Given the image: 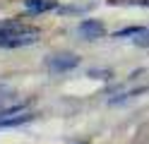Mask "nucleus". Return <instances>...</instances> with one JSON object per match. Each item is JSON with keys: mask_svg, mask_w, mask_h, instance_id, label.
I'll return each instance as SVG.
<instances>
[{"mask_svg": "<svg viewBox=\"0 0 149 144\" xmlns=\"http://www.w3.org/2000/svg\"><path fill=\"white\" fill-rule=\"evenodd\" d=\"M77 65H79V55H74V53H58V55H51L48 58V70L55 72V74L74 70Z\"/></svg>", "mask_w": 149, "mask_h": 144, "instance_id": "obj_1", "label": "nucleus"}, {"mask_svg": "<svg viewBox=\"0 0 149 144\" xmlns=\"http://www.w3.org/2000/svg\"><path fill=\"white\" fill-rule=\"evenodd\" d=\"M39 38V31L36 29H24V31L15 34V36H7V38H0V48H17V46H29Z\"/></svg>", "mask_w": 149, "mask_h": 144, "instance_id": "obj_2", "label": "nucleus"}, {"mask_svg": "<svg viewBox=\"0 0 149 144\" xmlns=\"http://www.w3.org/2000/svg\"><path fill=\"white\" fill-rule=\"evenodd\" d=\"M77 34L82 38H89V41H96V38L106 36V26L99 22V19H84L79 26H77Z\"/></svg>", "mask_w": 149, "mask_h": 144, "instance_id": "obj_3", "label": "nucleus"}, {"mask_svg": "<svg viewBox=\"0 0 149 144\" xmlns=\"http://www.w3.org/2000/svg\"><path fill=\"white\" fill-rule=\"evenodd\" d=\"M31 120V113H17V115H10V118H0V127H17V125H24V122H29Z\"/></svg>", "mask_w": 149, "mask_h": 144, "instance_id": "obj_4", "label": "nucleus"}, {"mask_svg": "<svg viewBox=\"0 0 149 144\" xmlns=\"http://www.w3.org/2000/svg\"><path fill=\"white\" fill-rule=\"evenodd\" d=\"M24 5L29 12H46V10H53L58 5V0H24Z\"/></svg>", "mask_w": 149, "mask_h": 144, "instance_id": "obj_5", "label": "nucleus"}, {"mask_svg": "<svg viewBox=\"0 0 149 144\" xmlns=\"http://www.w3.org/2000/svg\"><path fill=\"white\" fill-rule=\"evenodd\" d=\"M142 31H147V29H142V26H127V29H120V31H116V38H125V36H139Z\"/></svg>", "mask_w": 149, "mask_h": 144, "instance_id": "obj_6", "label": "nucleus"}, {"mask_svg": "<svg viewBox=\"0 0 149 144\" xmlns=\"http://www.w3.org/2000/svg\"><path fill=\"white\" fill-rule=\"evenodd\" d=\"M89 77H96V79H111L113 72H111V70H89Z\"/></svg>", "mask_w": 149, "mask_h": 144, "instance_id": "obj_7", "label": "nucleus"}, {"mask_svg": "<svg viewBox=\"0 0 149 144\" xmlns=\"http://www.w3.org/2000/svg\"><path fill=\"white\" fill-rule=\"evenodd\" d=\"M108 3H113V5L125 3V5H142V7H149V0H108Z\"/></svg>", "mask_w": 149, "mask_h": 144, "instance_id": "obj_8", "label": "nucleus"}, {"mask_svg": "<svg viewBox=\"0 0 149 144\" xmlns=\"http://www.w3.org/2000/svg\"><path fill=\"white\" fill-rule=\"evenodd\" d=\"M135 43H137V46H149V29L139 34V38H135Z\"/></svg>", "mask_w": 149, "mask_h": 144, "instance_id": "obj_9", "label": "nucleus"}]
</instances>
